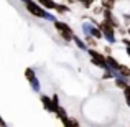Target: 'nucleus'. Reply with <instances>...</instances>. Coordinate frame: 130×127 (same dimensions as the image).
Instances as JSON below:
<instances>
[{
	"label": "nucleus",
	"mask_w": 130,
	"mask_h": 127,
	"mask_svg": "<svg viewBox=\"0 0 130 127\" xmlns=\"http://www.w3.org/2000/svg\"><path fill=\"white\" fill-rule=\"evenodd\" d=\"M54 8H56V10H59V13H64V12H68V7H63V5H56Z\"/></svg>",
	"instance_id": "nucleus-12"
},
{
	"label": "nucleus",
	"mask_w": 130,
	"mask_h": 127,
	"mask_svg": "<svg viewBox=\"0 0 130 127\" xmlns=\"http://www.w3.org/2000/svg\"><path fill=\"white\" fill-rule=\"evenodd\" d=\"M89 33H92V35H94L95 36V38H101V32H99V30H95V28H91V30H89Z\"/></svg>",
	"instance_id": "nucleus-11"
},
{
	"label": "nucleus",
	"mask_w": 130,
	"mask_h": 127,
	"mask_svg": "<svg viewBox=\"0 0 130 127\" xmlns=\"http://www.w3.org/2000/svg\"><path fill=\"white\" fill-rule=\"evenodd\" d=\"M73 40H74V41H76V45H77V46H79V48H84V43L81 41L79 38H73Z\"/></svg>",
	"instance_id": "nucleus-13"
},
{
	"label": "nucleus",
	"mask_w": 130,
	"mask_h": 127,
	"mask_svg": "<svg viewBox=\"0 0 130 127\" xmlns=\"http://www.w3.org/2000/svg\"><path fill=\"white\" fill-rule=\"evenodd\" d=\"M105 63H110V66L114 68V69H119V68H120V64H119V61H115L114 58H110V56H109L107 60H105Z\"/></svg>",
	"instance_id": "nucleus-5"
},
{
	"label": "nucleus",
	"mask_w": 130,
	"mask_h": 127,
	"mask_svg": "<svg viewBox=\"0 0 130 127\" xmlns=\"http://www.w3.org/2000/svg\"><path fill=\"white\" fill-rule=\"evenodd\" d=\"M54 25H56V28H58V30H59V33L63 35V38H64V40H68V41H69V40H73V38H74V35H73V30H71L69 26L66 25V23L56 22Z\"/></svg>",
	"instance_id": "nucleus-1"
},
{
	"label": "nucleus",
	"mask_w": 130,
	"mask_h": 127,
	"mask_svg": "<svg viewBox=\"0 0 130 127\" xmlns=\"http://www.w3.org/2000/svg\"><path fill=\"white\" fill-rule=\"evenodd\" d=\"M54 112H56V114L59 116V119H61V121H66V112H64V109H61L59 106H58V107H56V111H54Z\"/></svg>",
	"instance_id": "nucleus-7"
},
{
	"label": "nucleus",
	"mask_w": 130,
	"mask_h": 127,
	"mask_svg": "<svg viewBox=\"0 0 130 127\" xmlns=\"http://www.w3.org/2000/svg\"><path fill=\"white\" fill-rule=\"evenodd\" d=\"M127 53H128V54H130V48H128V50H127Z\"/></svg>",
	"instance_id": "nucleus-17"
},
{
	"label": "nucleus",
	"mask_w": 130,
	"mask_h": 127,
	"mask_svg": "<svg viewBox=\"0 0 130 127\" xmlns=\"http://www.w3.org/2000/svg\"><path fill=\"white\" fill-rule=\"evenodd\" d=\"M114 2H115V0H102V5H104L105 7V8H112V5H114Z\"/></svg>",
	"instance_id": "nucleus-8"
},
{
	"label": "nucleus",
	"mask_w": 130,
	"mask_h": 127,
	"mask_svg": "<svg viewBox=\"0 0 130 127\" xmlns=\"http://www.w3.org/2000/svg\"><path fill=\"white\" fill-rule=\"evenodd\" d=\"M127 101H128V106H130V96H128V97H127Z\"/></svg>",
	"instance_id": "nucleus-16"
},
{
	"label": "nucleus",
	"mask_w": 130,
	"mask_h": 127,
	"mask_svg": "<svg viewBox=\"0 0 130 127\" xmlns=\"http://www.w3.org/2000/svg\"><path fill=\"white\" fill-rule=\"evenodd\" d=\"M41 102L44 104V109H46V111H56V107H58V104H54L53 102V99H50L48 97V96H43L41 97Z\"/></svg>",
	"instance_id": "nucleus-4"
},
{
	"label": "nucleus",
	"mask_w": 130,
	"mask_h": 127,
	"mask_svg": "<svg viewBox=\"0 0 130 127\" xmlns=\"http://www.w3.org/2000/svg\"><path fill=\"white\" fill-rule=\"evenodd\" d=\"M128 33H130V30H128Z\"/></svg>",
	"instance_id": "nucleus-18"
},
{
	"label": "nucleus",
	"mask_w": 130,
	"mask_h": 127,
	"mask_svg": "<svg viewBox=\"0 0 130 127\" xmlns=\"http://www.w3.org/2000/svg\"><path fill=\"white\" fill-rule=\"evenodd\" d=\"M3 127H5V125H3Z\"/></svg>",
	"instance_id": "nucleus-19"
},
{
	"label": "nucleus",
	"mask_w": 130,
	"mask_h": 127,
	"mask_svg": "<svg viewBox=\"0 0 130 127\" xmlns=\"http://www.w3.org/2000/svg\"><path fill=\"white\" fill-rule=\"evenodd\" d=\"M117 86H120V88H124V89L127 88V84H125V81H122V79H119V81H117Z\"/></svg>",
	"instance_id": "nucleus-14"
},
{
	"label": "nucleus",
	"mask_w": 130,
	"mask_h": 127,
	"mask_svg": "<svg viewBox=\"0 0 130 127\" xmlns=\"http://www.w3.org/2000/svg\"><path fill=\"white\" fill-rule=\"evenodd\" d=\"M119 71H120L124 76H130V69H128V68H125V66H122V64H120V68H119Z\"/></svg>",
	"instance_id": "nucleus-9"
},
{
	"label": "nucleus",
	"mask_w": 130,
	"mask_h": 127,
	"mask_svg": "<svg viewBox=\"0 0 130 127\" xmlns=\"http://www.w3.org/2000/svg\"><path fill=\"white\" fill-rule=\"evenodd\" d=\"M26 78H28L30 83H31V81L35 79V73H33V69H26Z\"/></svg>",
	"instance_id": "nucleus-10"
},
{
	"label": "nucleus",
	"mask_w": 130,
	"mask_h": 127,
	"mask_svg": "<svg viewBox=\"0 0 130 127\" xmlns=\"http://www.w3.org/2000/svg\"><path fill=\"white\" fill-rule=\"evenodd\" d=\"M26 7H28V10H30V13H33V15H36V17H46V13H44V10L41 8V7H38L36 3H33V2H26Z\"/></svg>",
	"instance_id": "nucleus-3"
},
{
	"label": "nucleus",
	"mask_w": 130,
	"mask_h": 127,
	"mask_svg": "<svg viewBox=\"0 0 130 127\" xmlns=\"http://www.w3.org/2000/svg\"><path fill=\"white\" fill-rule=\"evenodd\" d=\"M71 127H79V124H77V121H69Z\"/></svg>",
	"instance_id": "nucleus-15"
},
{
	"label": "nucleus",
	"mask_w": 130,
	"mask_h": 127,
	"mask_svg": "<svg viewBox=\"0 0 130 127\" xmlns=\"http://www.w3.org/2000/svg\"><path fill=\"white\" fill-rule=\"evenodd\" d=\"M89 54H91L92 58H94V64L95 66H99V68H107V63H105V58L102 56L101 53H97V51H94V50H89Z\"/></svg>",
	"instance_id": "nucleus-2"
},
{
	"label": "nucleus",
	"mask_w": 130,
	"mask_h": 127,
	"mask_svg": "<svg viewBox=\"0 0 130 127\" xmlns=\"http://www.w3.org/2000/svg\"><path fill=\"white\" fill-rule=\"evenodd\" d=\"M40 3L44 5L46 8H54V7H56V3H54L53 0H40Z\"/></svg>",
	"instance_id": "nucleus-6"
}]
</instances>
